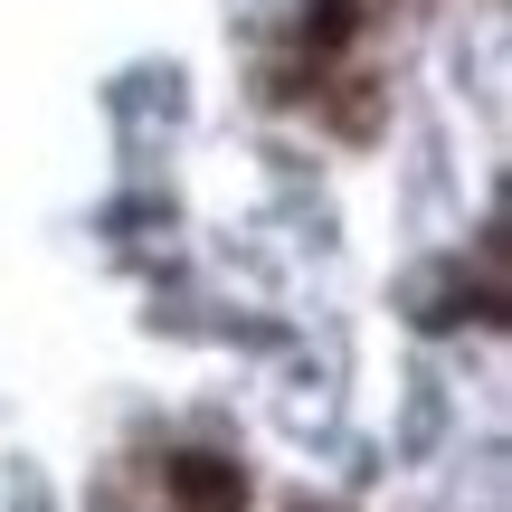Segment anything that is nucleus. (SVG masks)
Instances as JSON below:
<instances>
[{"label":"nucleus","instance_id":"obj_1","mask_svg":"<svg viewBox=\"0 0 512 512\" xmlns=\"http://www.w3.org/2000/svg\"><path fill=\"white\" fill-rule=\"evenodd\" d=\"M171 494L190 512H247V475L228 456H171Z\"/></svg>","mask_w":512,"mask_h":512},{"label":"nucleus","instance_id":"obj_2","mask_svg":"<svg viewBox=\"0 0 512 512\" xmlns=\"http://www.w3.org/2000/svg\"><path fill=\"white\" fill-rule=\"evenodd\" d=\"M351 38H361V0H304V48L313 57L351 48Z\"/></svg>","mask_w":512,"mask_h":512}]
</instances>
